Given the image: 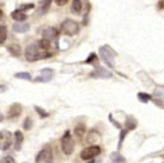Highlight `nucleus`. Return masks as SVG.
<instances>
[{
  "label": "nucleus",
  "instance_id": "f257e3e1",
  "mask_svg": "<svg viewBox=\"0 0 164 163\" xmlns=\"http://www.w3.org/2000/svg\"><path fill=\"white\" fill-rule=\"evenodd\" d=\"M50 53L47 50H43L39 47L38 43H31L26 47V51H24V57L28 62H35V61H39V59H44L47 57H50Z\"/></svg>",
  "mask_w": 164,
  "mask_h": 163
},
{
  "label": "nucleus",
  "instance_id": "f03ea898",
  "mask_svg": "<svg viewBox=\"0 0 164 163\" xmlns=\"http://www.w3.org/2000/svg\"><path fill=\"white\" fill-rule=\"evenodd\" d=\"M61 27H62L63 34H66L69 36L76 35V34H78V31H80V24H78L76 20H73V19H65L62 22Z\"/></svg>",
  "mask_w": 164,
  "mask_h": 163
},
{
  "label": "nucleus",
  "instance_id": "7ed1b4c3",
  "mask_svg": "<svg viewBox=\"0 0 164 163\" xmlns=\"http://www.w3.org/2000/svg\"><path fill=\"white\" fill-rule=\"evenodd\" d=\"M114 55H116V53H114L109 46L100 47V57H101V59L109 68H113L114 66Z\"/></svg>",
  "mask_w": 164,
  "mask_h": 163
},
{
  "label": "nucleus",
  "instance_id": "20e7f679",
  "mask_svg": "<svg viewBox=\"0 0 164 163\" xmlns=\"http://www.w3.org/2000/svg\"><path fill=\"white\" fill-rule=\"evenodd\" d=\"M61 146H62V151L66 155H72L74 151V140L70 135V131H66L65 135L61 139Z\"/></svg>",
  "mask_w": 164,
  "mask_h": 163
},
{
  "label": "nucleus",
  "instance_id": "39448f33",
  "mask_svg": "<svg viewBox=\"0 0 164 163\" xmlns=\"http://www.w3.org/2000/svg\"><path fill=\"white\" fill-rule=\"evenodd\" d=\"M100 153H101L100 146H97V144H92V146L84 148V150L81 151V158L84 159V161H90V159L98 157Z\"/></svg>",
  "mask_w": 164,
  "mask_h": 163
},
{
  "label": "nucleus",
  "instance_id": "423d86ee",
  "mask_svg": "<svg viewBox=\"0 0 164 163\" xmlns=\"http://www.w3.org/2000/svg\"><path fill=\"white\" fill-rule=\"evenodd\" d=\"M36 163H53V150L51 147H44L35 158Z\"/></svg>",
  "mask_w": 164,
  "mask_h": 163
},
{
  "label": "nucleus",
  "instance_id": "0eeeda50",
  "mask_svg": "<svg viewBox=\"0 0 164 163\" xmlns=\"http://www.w3.org/2000/svg\"><path fill=\"white\" fill-rule=\"evenodd\" d=\"M11 143H12L11 133L8 131H2V132H0V150H3V151L8 150Z\"/></svg>",
  "mask_w": 164,
  "mask_h": 163
},
{
  "label": "nucleus",
  "instance_id": "6e6552de",
  "mask_svg": "<svg viewBox=\"0 0 164 163\" xmlns=\"http://www.w3.org/2000/svg\"><path fill=\"white\" fill-rule=\"evenodd\" d=\"M53 76H54V72L51 69H43L40 76L35 78V82H48V81H51Z\"/></svg>",
  "mask_w": 164,
  "mask_h": 163
},
{
  "label": "nucleus",
  "instance_id": "1a4fd4ad",
  "mask_svg": "<svg viewBox=\"0 0 164 163\" xmlns=\"http://www.w3.org/2000/svg\"><path fill=\"white\" fill-rule=\"evenodd\" d=\"M42 36H43V39L53 40V39H55L58 36V30L55 27H47L46 30H43Z\"/></svg>",
  "mask_w": 164,
  "mask_h": 163
},
{
  "label": "nucleus",
  "instance_id": "9d476101",
  "mask_svg": "<svg viewBox=\"0 0 164 163\" xmlns=\"http://www.w3.org/2000/svg\"><path fill=\"white\" fill-rule=\"evenodd\" d=\"M14 138H15V142H14V147L16 151H20L22 150V144H23V140H24V136L22 131H16L14 133Z\"/></svg>",
  "mask_w": 164,
  "mask_h": 163
},
{
  "label": "nucleus",
  "instance_id": "9b49d317",
  "mask_svg": "<svg viewBox=\"0 0 164 163\" xmlns=\"http://www.w3.org/2000/svg\"><path fill=\"white\" fill-rule=\"evenodd\" d=\"M86 142L89 144H97L100 142V133L96 129H90L89 133L86 135Z\"/></svg>",
  "mask_w": 164,
  "mask_h": 163
},
{
  "label": "nucleus",
  "instance_id": "f8f14e48",
  "mask_svg": "<svg viewBox=\"0 0 164 163\" xmlns=\"http://www.w3.org/2000/svg\"><path fill=\"white\" fill-rule=\"evenodd\" d=\"M93 77H101V78H110L112 77V73L109 70L104 69V68H100V66H97L96 68V72L92 74Z\"/></svg>",
  "mask_w": 164,
  "mask_h": 163
},
{
  "label": "nucleus",
  "instance_id": "ddd939ff",
  "mask_svg": "<svg viewBox=\"0 0 164 163\" xmlns=\"http://www.w3.org/2000/svg\"><path fill=\"white\" fill-rule=\"evenodd\" d=\"M22 113V105L20 104H12L8 109V117H18Z\"/></svg>",
  "mask_w": 164,
  "mask_h": 163
},
{
  "label": "nucleus",
  "instance_id": "4468645a",
  "mask_svg": "<svg viewBox=\"0 0 164 163\" xmlns=\"http://www.w3.org/2000/svg\"><path fill=\"white\" fill-rule=\"evenodd\" d=\"M12 28H14L15 32H20V34H22V32L28 31L30 24L28 23H24V22H16V23H14Z\"/></svg>",
  "mask_w": 164,
  "mask_h": 163
},
{
  "label": "nucleus",
  "instance_id": "2eb2a0df",
  "mask_svg": "<svg viewBox=\"0 0 164 163\" xmlns=\"http://www.w3.org/2000/svg\"><path fill=\"white\" fill-rule=\"evenodd\" d=\"M51 2H53V0H43V2L40 3L39 10L36 11V15H44V14H47L48 10H50Z\"/></svg>",
  "mask_w": 164,
  "mask_h": 163
},
{
  "label": "nucleus",
  "instance_id": "dca6fc26",
  "mask_svg": "<svg viewBox=\"0 0 164 163\" xmlns=\"http://www.w3.org/2000/svg\"><path fill=\"white\" fill-rule=\"evenodd\" d=\"M11 18H12L14 20H16V22H24L26 19H27V15H26L23 11L16 10V11H14V12L11 14Z\"/></svg>",
  "mask_w": 164,
  "mask_h": 163
},
{
  "label": "nucleus",
  "instance_id": "f3484780",
  "mask_svg": "<svg viewBox=\"0 0 164 163\" xmlns=\"http://www.w3.org/2000/svg\"><path fill=\"white\" fill-rule=\"evenodd\" d=\"M82 0H73L72 2V12L73 14H81L82 11Z\"/></svg>",
  "mask_w": 164,
  "mask_h": 163
},
{
  "label": "nucleus",
  "instance_id": "a211bd4d",
  "mask_svg": "<svg viewBox=\"0 0 164 163\" xmlns=\"http://www.w3.org/2000/svg\"><path fill=\"white\" fill-rule=\"evenodd\" d=\"M85 132H86L85 124H77L76 128H74V133L77 135V138H82V136L85 135Z\"/></svg>",
  "mask_w": 164,
  "mask_h": 163
},
{
  "label": "nucleus",
  "instance_id": "6ab92c4d",
  "mask_svg": "<svg viewBox=\"0 0 164 163\" xmlns=\"http://www.w3.org/2000/svg\"><path fill=\"white\" fill-rule=\"evenodd\" d=\"M110 161H112V163H125L124 157L118 153H112L110 154Z\"/></svg>",
  "mask_w": 164,
  "mask_h": 163
},
{
  "label": "nucleus",
  "instance_id": "aec40b11",
  "mask_svg": "<svg viewBox=\"0 0 164 163\" xmlns=\"http://www.w3.org/2000/svg\"><path fill=\"white\" fill-rule=\"evenodd\" d=\"M8 51H10L11 55H14V57H19L20 53H22L19 44H11V46H8Z\"/></svg>",
  "mask_w": 164,
  "mask_h": 163
},
{
  "label": "nucleus",
  "instance_id": "412c9836",
  "mask_svg": "<svg viewBox=\"0 0 164 163\" xmlns=\"http://www.w3.org/2000/svg\"><path fill=\"white\" fill-rule=\"evenodd\" d=\"M7 39V26H0V44H3Z\"/></svg>",
  "mask_w": 164,
  "mask_h": 163
},
{
  "label": "nucleus",
  "instance_id": "4be33fe9",
  "mask_svg": "<svg viewBox=\"0 0 164 163\" xmlns=\"http://www.w3.org/2000/svg\"><path fill=\"white\" fill-rule=\"evenodd\" d=\"M137 127V121L135 120L133 117H128L126 119V129L128 131H132V129H135Z\"/></svg>",
  "mask_w": 164,
  "mask_h": 163
},
{
  "label": "nucleus",
  "instance_id": "5701e85b",
  "mask_svg": "<svg viewBox=\"0 0 164 163\" xmlns=\"http://www.w3.org/2000/svg\"><path fill=\"white\" fill-rule=\"evenodd\" d=\"M38 44H39L40 49H43V50H47L48 51V49H50V40H47V39H43L42 38L38 42Z\"/></svg>",
  "mask_w": 164,
  "mask_h": 163
},
{
  "label": "nucleus",
  "instance_id": "b1692460",
  "mask_svg": "<svg viewBox=\"0 0 164 163\" xmlns=\"http://www.w3.org/2000/svg\"><path fill=\"white\" fill-rule=\"evenodd\" d=\"M23 128L26 131H30L32 128V119L31 117H26L24 121H23Z\"/></svg>",
  "mask_w": 164,
  "mask_h": 163
},
{
  "label": "nucleus",
  "instance_id": "393cba45",
  "mask_svg": "<svg viewBox=\"0 0 164 163\" xmlns=\"http://www.w3.org/2000/svg\"><path fill=\"white\" fill-rule=\"evenodd\" d=\"M15 77H16V78H20V80H26V81L31 80V76H30V73H26V72H23V73H16V74H15Z\"/></svg>",
  "mask_w": 164,
  "mask_h": 163
},
{
  "label": "nucleus",
  "instance_id": "a878e982",
  "mask_svg": "<svg viewBox=\"0 0 164 163\" xmlns=\"http://www.w3.org/2000/svg\"><path fill=\"white\" fill-rule=\"evenodd\" d=\"M137 98H139L141 102L145 104V102H148L151 100V96L150 94H145V93H139V94H137Z\"/></svg>",
  "mask_w": 164,
  "mask_h": 163
},
{
  "label": "nucleus",
  "instance_id": "bb28decb",
  "mask_svg": "<svg viewBox=\"0 0 164 163\" xmlns=\"http://www.w3.org/2000/svg\"><path fill=\"white\" fill-rule=\"evenodd\" d=\"M0 163H16V161L11 157V155H7V157H3Z\"/></svg>",
  "mask_w": 164,
  "mask_h": 163
},
{
  "label": "nucleus",
  "instance_id": "cd10ccee",
  "mask_svg": "<svg viewBox=\"0 0 164 163\" xmlns=\"http://www.w3.org/2000/svg\"><path fill=\"white\" fill-rule=\"evenodd\" d=\"M126 132H128V129H122V131H121V133H120V140H118V148H121L122 142H124V139H125Z\"/></svg>",
  "mask_w": 164,
  "mask_h": 163
},
{
  "label": "nucleus",
  "instance_id": "c85d7f7f",
  "mask_svg": "<svg viewBox=\"0 0 164 163\" xmlns=\"http://www.w3.org/2000/svg\"><path fill=\"white\" fill-rule=\"evenodd\" d=\"M34 4H32V3H28V4H23V6H20V11H23V12H24V11H28V10H34Z\"/></svg>",
  "mask_w": 164,
  "mask_h": 163
},
{
  "label": "nucleus",
  "instance_id": "c756f323",
  "mask_svg": "<svg viewBox=\"0 0 164 163\" xmlns=\"http://www.w3.org/2000/svg\"><path fill=\"white\" fill-rule=\"evenodd\" d=\"M97 59V54H94V53H92L90 55H89V57L86 58V61L84 62V64H93V62H94Z\"/></svg>",
  "mask_w": 164,
  "mask_h": 163
},
{
  "label": "nucleus",
  "instance_id": "7c9ffc66",
  "mask_svg": "<svg viewBox=\"0 0 164 163\" xmlns=\"http://www.w3.org/2000/svg\"><path fill=\"white\" fill-rule=\"evenodd\" d=\"M35 111L39 113L40 117H48V113L46 112V111H43L42 108H39V107H35Z\"/></svg>",
  "mask_w": 164,
  "mask_h": 163
},
{
  "label": "nucleus",
  "instance_id": "2f4dec72",
  "mask_svg": "<svg viewBox=\"0 0 164 163\" xmlns=\"http://www.w3.org/2000/svg\"><path fill=\"white\" fill-rule=\"evenodd\" d=\"M54 2H55V4H57V6H59V7H62V6H65V4H66V3H68V2H69V0H54Z\"/></svg>",
  "mask_w": 164,
  "mask_h": 163
},
{
  "label": "nucleus",
  "instance_id": "473e14b6",
  "mask_svg": "<svg viewBox=\"0 0 164 163\" xmlns=\"http://www.w3.org/2000/svg\"><path fill=\"white\" fill-rule=\"evenodd\" d=\"M3 90H6V86H0V92H3Z\"/></svg>",
  "mask_w": 164,
  "mask_h": 163
},
{
  "label": "nucleus",
  "instance_id": "72a5a7b5",
  "mask_svg": "<svg viewBox=\"0 0 164 163\" xmlns=\"http://www.w3.org/2000/svg\"><path fill=\"white\" fill-rule=\"evenodd\" d=\"M3 18V11H0V19Z\"/></svg>",
  "mask_w": 164,
  "mask_h": 163
},
{
  "label": "nucleus",
  "instance_id": "f704fd0d",
  "mask_svg": "<svg viewBox=\"0 0 164 163\" xmlns=\"http://www.w3.org/2000/svg\"><path fill=\"white\" fill-rule=\"evenodd\" d=\"M89 163H94V162H93V161H92V162H89Z\"/></svg>",
  "mask_w": 164,
  "mask_h": 163
},
{
  "label": "nucleus",
  "instance_id": "c9c22d12",
  "mask_svg": "<svg viewBox=\"0 0 164 163\" xmlns=\"http://www.w3.org/2000/svg\"><path fill=\"white\" fill-rule=\"evenodd\" d=\"M24 163H26V162H24Z\"/></svg>",
  "mask_w": 164,
  "mask_h": 163
}]
</instances>
